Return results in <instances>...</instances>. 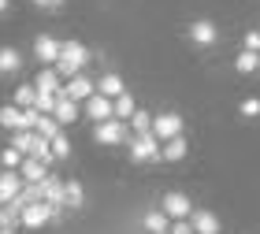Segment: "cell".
Here are the masks:
<instances>
[{
    "label": "cell",
    "mask_w": 260,
    "mask_h": 234,
    "mask_svg": "<svg viewBox=\"0 0 260 234\" xmlns=\"http://www.w3.org/2000/svg\"><path fill=\"white\" fill-rule=\"evenodd\" d=\"M86 63H89V49H86V45H82V41H63L60 45V60H56L52 67L63 78H75V75H82Z\"/></svg>",
    "instance_id": "1"
},
{
    "label": "cell",
    "mask_w": 260,
    "mask_h": 234,
    "mask_svg": "<svg viewBox=\"0 0 260 234\" xmlns=\"http://www.w3.org/2000/svg\"><path fill=\"white\" fill-rule=\"evenodd\" d=\"M93 142L97 145H126L130 142V123L126 119H104L93 126Z\"/></svg>",
    "instance_id": "2"
},
{
    "label": "cell",
    "mask_w": 260,
    "mask_h": 234,
    "mask_svg": "<svg viewBox=\"0 0 260 234\" xmlns=\"http://www.w3.org/2000/svg\"><path fill=\"white\" fill-rule=\"evenodd\" d=\"M160 138L156 134H130V142H126V149H130V160L134 163H152V160H160Z\"/></svg>",
    "instance_id": "3"
},
{
    "label": "cell",
    "mask_w": 260,
    "mask_h": 234,
    "mask_svg": "<svg viewBox=\"0 0 260 234\" xmlns=\"http://www.w3.org/2000/svg\"><path fill=\"white\" fill-rule=\"evenodd\" d=\"M60 212H63V208H56V205H49V201H34V205H26V208H22L19 223L38 230V227H45V223H52V219L60 216Z\"/></svg>",
    "instance_id": "4"
},
{
    "label": "cell",
    "mask_w": 260,
    "mask_h": 234,
    "mask_svg": "<svg viewBox=\"0 0 260 234\" xmlns=\"http://www.w3.org/2000/svg\"><path fill=\"white\" fill-rule=\"evenodd\" d=\"M93 93H97V82H89L86 75H75V78H63V89H60V97H71V101H89Z\"/></svg>",
    "instance_id": "5"
},
{
    "label": "cell",
    "mask_w": 260,
    "mask_h": 234,
    "mask_svg": "<svg viewBox=\"0 0 260 234\" xmlns=\"http://www.w3.org/2000/svg\"><path fill=\"white\" fill-rule=\"evenodd\" d=\"M152 134H156L160 142H171V138H179V134H182V115H175V112L152 115Z\"/></svg>",
    "instance_id": "6"
},
{
    "label": "cell",
    "mask_w": 260,
    "mask_h": 234,
    "mask_svg": "<svg viewBox=\"0 0 260 234\" xmlns=\"http://www.w3.org/2000/svg\"><path fill=\"white\" fill-rule=\"evenodd\" d=\"M160 208H164V212H168L171 219H190V212H193L190 197H186V193H179V190L164 193V201H160Z\"/></svg>",
    "instance_id": "7"
},
{
    "label": "cell",
    "mask_w": 260,
    "mask_h": 234,
    "mask_svg": "<svg viewBox=\"0 0 260 234\" xmlns=\"http://www.w3.org/2000/svg\"><path fill=\"white\" fill-rule=\"evenodd\" d=\"M82 112H86L89 119H97V123L115 119V112H112V97H104V93H93L89 101H82Z\"/></svg>",
    "instance_id": "8"
},
{
    "label": "cell",
    "mask_w": 260,
    "mask_h": 234,
    "mask_svg": "<svg viewBox=\"0 0 260 234\" xmlns=\"http://www.w3.org/2000/svg\"><path fill=\"white\" fill-rule=\"evenodd\" d=\"M41 93H56L60 97V89H63V75L56 71L52 63H41V71H38V82H34Z\"/></svg>",
    "instance_id": "9"
},
{
    "label": "cell",
    "mask_w": 260,
    "mask_h": 234,
    "mask_svg": "<svg viewBox=\"0 0 260 234\" xmlns=\"http://www.w3.org/2000/svg\"><path fill=\"white\" fill-rule=\"evenodd\" d=\"M19 175H22V182H45V179H49V163H41L34 156H22Z\"/></svg>",
    "instance_id": "10"
},
{
    "label": "cell",
    "mask_w": 260,
    "mask_h": 234,
    "mask_svg": "<svg viewBox=\"0 0 260 234\" xmlns=\"http://www.w3.org/2000/svg\"><path fill=\"white\" fill-rule=\"evenodd\" d=\"M190 223H193V234H219V219L212 216L208 208H193Z\"/></svg>",
    "instance_id": "11"
},
{
    "label": "cell",
    "mask_w": 260,
    "mask_h": 234,
    "mask_svg": "<svg viewBox=\"0 0 260 234\" xmlns=\"http://www.w3.org/2000/svg\"><path fill=\"white\" fill-rule=\"evenodd\" d=\"M63 182H67V179H60V175H49V179L41 182V201L63 208Z\"/></svg>",
    "instance_id": "12"
},
{
    "label": "cell",
    "mask_w": 260,
    "mask_h": 234,
    "mask_svg": "<svg viewBox=\"0 0 260 234\" xmlns=\"http://www.w3.org/2000/svg\"><path fill=\"white\" fill-rule=\"evenodd\" d=\"M190 41H197V45H216L219 41V30L212 26L208 19H197V22H190Z\"/></svg>",
    "instance_id": "13"
},
{
    "label": "cell",
    "mask_w": 260,
    "mask_h": 234,
    "mask_svg": "<svg viewBox=\"0 0 260 234\" xmlns=\"http://www.w3.org/2000/svg\"><path fill=\"white\" fill-rule=\"evenodd\" d=\"M78 101H71V97H56V108H52V115H56V123H60V126H71V123H75L78 119Z\"/></svg>",
    "instance_id": "14"
},
{
    "label": "cell",
    "mask_w": 260,
    "mask_h": 234,
    "mask_svg": "<svg viewBox=\"0 0 260 234\" xmlns=\"http://www.w3.org/2000/svg\"><path fill=\"white\" fill-rule=\"evenodd\" d=\"M60 45H63V41H56V38H49V34H45V38L34 41V52H38L41 63H56V60H60Z\"/></svg>",
    "instance_id": "15"
},
{
    "label": "cell",
    "mask_w": 260,
    "mask_h": 234,
    "mask_svg": "<svg viewBox=\"0 0 260 234\" xmlns=\"http://www.w3.org/2000/svg\"><path fill=\"white\" fill-rule=\"evenodd\" d=\"M186 153H190V142H186V134H179V138H171V142L160 145V160H171V163H179Z\"/></svg>",
    "instance_id": "16"
},
{
    "label": "cell",
    "mask_w": 260,
    "mask_h": 234,
    "mask_svg": "<svg viewBox=\"0 0 260 234\" xmlns=\"http://www.w3.org/2000/svg\"><path fill=\"white\" fill-rule=\"evenodd\" d=\"M22 186H26V182H22V175H19V171H11V168H4V175H0V197H4V205L22 190Z\"/></svg>",
    "instance_id": "17"
},
{
    "label": "cell",
    "mask_w": 260,
    "mask_h": 234,
    "mask_svg": "<svg viewBox=\"0 0 260 234\" xmlns=\"http://www.w3.org/2000/svg\"><path fill=\"white\" fill-rule=\"evenodd\" d=\"M82 205H86V190H82V182L67 179V182H63V208L75 212V208H82Z\"/></svg>",
    "instance_id": "18"
},
{
    "label": "cell",
    "mask_w": 260,
    "mask_h": 234,
    "mask_svg": "<svg viewBox=\"0 0 260 234\" xmlns=\"http://www.w3.org/2000/svg\"><path fill=\"white\" fill-rule=\"evenodd\" d=\"M97 93H104V97H112V101H115L119 93H126V86H123V78H119V75H112V71H108V75H101Z\"/></svg>",
    "instance_id": "19"
},
{
    "label": "cell",
    "mask_w": 260,
    "mask_h": 234,
    "mask_svg": "<svg viewBox=\"0 0 260 234\" xmlns=\"http://www.w3.org/2000/svg\"><path fill=\"white\" fill-rule=\"evenodd\" d=\"M168 227H171V216L164 208L160 212H145V230L149 234H168Z\"/></svg>",
    "instance_id": "20"
},
{
    "label": "cell",
    "mask_w": 260,
    "mask_h": 234,
    "mask_svg": "<svg viewBox=\"0 0 260 234\" xmlns=\"http://www.w3.org/2000/svg\"><path fill=\"white\" fill-rule=\"evenodd\" d=\"M11 145H15L22 156H30V149L38 145V130H11Z\"/></svg>",
    "instance_id": "21"
},
{
    "label": "cell",
    "mask_w": 260,
    "mask_h": 234,
    "mask_svg": "<svg viewBox=\"0 0 260 234\" xmlns=\"http://www.w3.org/2000/svg\"><path fill=\"white\" fill-rule=\"evenodd\" d=\"M19 67H22V56L4 45V49H0V75H15Z\"/></svg>",
    "instance_id": "22"
},
{
    "label": "cell",
    "mask_w": 260,
    "mask_h": 234,
    "mask_svg": "<svg viewBox=\"0 0 260 234\" xmlns=\"http://www.w3.org/2000/svg\"><path fill=\"white\" fill-rule=\"evenodd\" d=\"M34 130H38L41 138H49V142H52V138H56V134H60V130H63V126H60V123H56V115H45V112H41V115H38V123H34Z\"/></svg>",
    "instance_id": "23"
},
{
    "label": "cell",
    "mask_w": 260,
    "mask_h": 234,
    "mask_svg": "<svg viewBox=\"0 0 260 234\" xmlns=\"http://www.w3.org/2000/svg\"><path fill=\"white\" fill-rule=\"evenodd\" d=\"M134 108H138V104H134V97H130V89H126V93H119V97L112 101L115 119H130V115H134Z\"/></svg>",
    "instance_id": "24"
},
{
    "label": "cell",
    "mask_w": 260,
    "mask_h": 234,
    "mask_svg": "<svg viewBox=\"0 0 260 234\" xmlns=\"http://www.w3.org/2000/svg\"><path fill=\"white\" fill-rule=\"evenodd\" d=\"M130 134H152V115L134 108V115H130Z\"/></svg>",
    "instance_id": "25"
},
{
    "label": "cell",
    "mask_w": 260,
    "mask_h": 234,
    "mask_svg": "<svg viewBox=\"0 0 260 234\" xmlns=\"http://www.w3.org/2000/svg\"><path fill=\"white\" fill-rule=\"evenodd\" d=\"M234 67H238L242 75H253L256 67H260V52H242L238 60H234Z\"/></svg>",
    "instance_id": "26"
},
{
    "label": "cell",
    "mask_w": 260,
    "mask_h": 234,
    "mask_svg": "<svg viewBox=\"0 0 260 234\" xmlns=\"http://www.w3.org/2000/svg\"><path fill=\"white\" fill-rule=\"evenodd\" d=\"M34 101H38V86H19L15 89V104L19 108H34Z\"/></svg>",
    "instance_id": "27"
},
{
    "label": "cell",
    "mask_w": 260,
    "mask_h": 234,
    "mask_svg": "<svg viewBox=\"0 0 260 234\" xmlns=\"http://www.w3.org/2000/svg\"><path fill=\"white\" fill-rule=\"evenodd\" d=\"M49 145H52V156H56V160H67V156H71V142H67V134H63V130L56 134Z\"/></svg>",
    "instance_id": "28"
},
{
    "label": "cell",
    "mask_w": 260,
    "mask_h": 234,
    "mask_svg": "<svg viewBox=\"0 0 260 234\" xmlns=\"http://www.w3.org/2000/svg\"><path fill=\"white\" fill-rule=\"evenodd\" d=\"M0 163H4V168H11V171H19V163H22V153L15 145H8L4 153H0Z\"/></svg>",
    "instance_id": "29"
},
{
    "label": "cell",
    "mask_w": 260,
    "mask_h": 234,
    "mask_svg": "<svg viewBox=\"0 0 260 234\" xmlns=\"http://www.w3.org/2000/svg\"><path fill=\"white\" fill-rule=\"evenodd\" d=\"M15 227H19V216L8 205H0V230H15Z\"/></svg>",
    "instance_id": "30"
},
{
    "label": "cell",
    "mask_w": 260,
    "mask_h": 234,
    "mask_svg": "<svg viewBox=\"0 0 260 234\" xmlns=\"http://www.w3.org/2000/svg\"><path fill=\"white\" fill-rule=\"evenodd\" d=\"M242 115H245V119L260 115V101H256V97H245V101H242Z\"/></svg>",
    "instance_id": "31"
},
{
    "label": "cell",
    "mask_w": 260,
    "mask_h": 234,
    "mask_svg": "<svg viewBox=\"0 0 260 234\" xmlns=\"http://www.w3.org/2000/svg\"><path fill=\"white\" fill-rule=\"evenodd\" d=\"M168 234H193V223H190V219H171Z\"/></svg>",
    "instance_id": "32"
},
{
    "label": "cell",
    "mask_w": 260,
    "mask_h": 234,
    "mask_svg": "<svg viewBox=\"0 0 260 234\" xmlns=\"http://www.w3.org/2000/svg\"><path fill=\"white\" fill-rule=\"evenodd\" d=\"M245 52H260V30L245 34Z\"/></svg>",
    "instance_id": "33"
},
{
    "label": "cell",
    "mask_w": 260,
    "mask_h": 234,
    "mask_svg": "<svg viewBox=\"0 0 260 234\" xmlns=\"http://www.w3.org/2000/svg\"><path fill=\"white\" fill-rule=\"evenodd\" d=\"M34 4H38L41 11H60V8H63V0H34Z\"/></svg>",
    "instance_id": "34"
},
{
    "label": "cell",
    "mask_w": 260,
    "mask_h": 234,
    "mask_svg": "<svg viewBox=\"0 0 260 234\" xmlns=\"http://www.w3.org/2000/svg\"><path fill=\"white\" fill-rule=\"evenodd\" d=\"M11 8V0H0V15H4V11Z\"/></svg>",
    "instance_id": "35"
},
{
    "label": "cell",
    "mask_w": 260,
    "mask_h": 234,
    "mask_svg": "<svg viewBox=\"0 0 260 234\" xmlns=\"http://www.w3.org/2000/svg\"><path fill=\"white\" fill-rule=\"evenodd\" d=\"M0 234H15V230H0Z\"/></svg>",
    "instance_id": "36"
},
{
    "label": "cell",
    "mask_w": 260,
    "mask_h": 234,
    "mask_svg": "<svg viewBox=\"0 0 260 234\" xmlns=\"http://www.w3.org/2000/svg\"><path fill=\"white\" fill-rule=\"evenodd\" d=\"M0 205H4V197H0Z\"/></svg>",
    "instance_id": "37"
}]
</instances>
